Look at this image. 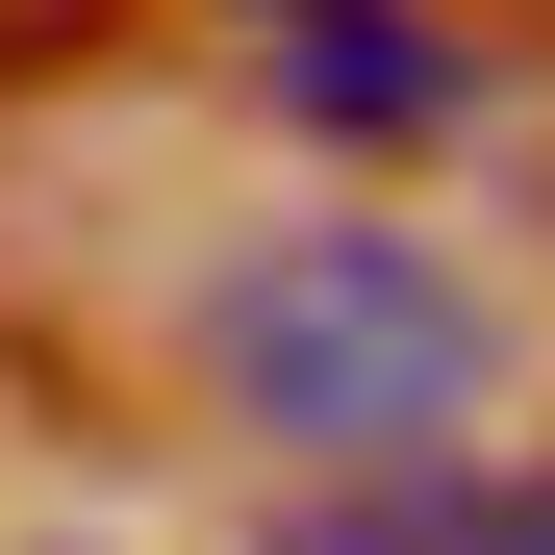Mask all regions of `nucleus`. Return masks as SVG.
<instances>
[{"mask_svg": "<svg viewBox=\"0 0 555 555\" xmlns=\"http://www.w3.org/2000/svg\"><path fill=\"white\" fill-rule=\"evenodd\" d=\"M203 353H228V404L278 429V454H404L480 404V304L404 253V228H304V253H253L228 304H203Z\"/></svg>", "mask_w": 555, "mask_h": 555, "instance_id": "obj_1", "label": "nucleus"}, {"mask_svg": "<svg viewBox=\"0 0 555 555\" xmlns=\"http://www.w3.org/2000/svg\"><path fill=\"white\" fill-rule=\"evenodd\" d=\"M278 102H304V127H454V102H480V51H454V26H404V0H304V26H278Z\"/></svg>", "mask_w": 555, "mask_h": 555, "instance_id": "obj_2", "label": "nucleus"}, {"mask_svg": "<svg viewBox=\"0 0 555 555\" xmlns=\"http://www.w3.org/2000/svg\"><path fill=\"white\" fill-rule=\"evenodd\" d=\"M480 555H555V480H530V505H505V530H480Z\"/></svg>", "mask_w": 555, "mask_h": 555, "instance_id": "obj_3", "label": "nucleus"}, {"mask_svg": "<svg viewBox=\"0 0 555 555\" xmlns=\"http://www.w3.org/2000/svg\"><path fill=\"white\" fill-rule=\"evenodd\" d=\"M278 26H304V0H278Z\"/></svg>", "mask_w": 555, "mask_h": 555, "instance_id": "obj_4", "label": "nucleus"}]
</instances>
